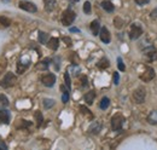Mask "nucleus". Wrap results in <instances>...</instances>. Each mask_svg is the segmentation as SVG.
<instances>
[{
  "label": "nucleus",
  "instance_id": "obj_1",
  "mask_svg": "<svg viewBox=\"0 0 157 150\" xmlns=\"http://www.w3.org/2000/svg\"><path fill=\"white\" fill-rule=\"evenodd\" d=\"M16 81H17L16 75L13 74V73H10V72H9V73L5 74L4 79H2V81L0 82V86L4 87V89H7V87L13 86V85L16 84Z\"/></svg>",
  "mask_w": 157,
  "mask_h": 150
},
{
  "label": "nucleus",
  "instance_id": "obj_2",
  "mask_svg": "<svg viewBox=\"0 0 157 150\" xmlns=\"http://www.w3.org/2000/svg\"><path fill=\"white\" fill-rule=\"evenodd\" d=\"M76 18V14L74 12V11H71V10H65L64 12H63V15H62V23L64 24V26H67V27H69L74 21Z\"/></svg>",
  "mask_w": 157,
  "mask_h": 150
},
{
  "label": "nucleus",
  "instance_id": "obj_3",
  "mask_svg": "<svg viewBox=\"0 0 157 150\" xmlns=\"http://www.w3.org/2000/svg\"><path fill=\"white\" fill-rule=\"evenodd\" d=\"M123 121H124V117L121 114L114 115L113 119H111V128H113V131H120L122 128Z\"/></svg>",
  "mask_w": 157,
  "mask_h": 150
},
{
  "label": "nucleus",
  "instance_id": "obj_4",
  "mask_svg": "<svg viewBox=\"0 0 157 150\" xmlns=\"http://www.w3.org/2000/svg\"><path fill=\"white\" fill-rule=\"evenodd\" d=\"M145 96H146V92H145V89L144 87H138V89H136L133 91V94H132L133 101L136 103H138V104H140V103H143L145 101Z\"/></svg>",
  "mask_w": 157,
  "mask_h": 150
},
{
  "label": "nucleus",
  "instance_id": "obj_5",
  "mask_svg": "<svg viewBox=\"0 0 157 150\" xmlns=\"http://www.w3.org/2000/svg\"><path fill=\"white\" fill-rule=\"evenodd\" d=\"M41 82L47 86V87H52L56 82V75L55 74H45L41 76Z\"/></svg>",
  "mask_w": 157,
  "mask_h": 150
},
{
  "label": "nucleus",
  "instance_id": "obj_6",
  "mask_svg": "<svg viewBox=\"0 0 157 150\" xmlns=\"http://www.w3.org/2000/svg\"><path fill=\"white\" fill-rule=\"evenodd\" d=\"M140 80H143L144 82H149V81H151L154 77H155V70L152 69V68H146L145 69V72L143 73V74H140Z\"/></svg>",
  "mask_w": 157,
  "mask_h": 150
},
{
  "label": "nucleus",
  "instance_id": "obj_7",
  "mask_svg": "<svg viewBox=\"0 0 157 150\" xmlns=\"http://www.w3.org/2000/svg\"><path fill=\"white\" fill-rule=\"evenodd\" d=\"M143 34V29H141V27L139 26V24H133L132 27H131V32H129V38L132 39V40H136L138 38L140 37Z\"/></svg>",
  "mask_w": 157,
  "mask_h": 150
},
{
  "label": "nucleus",
  "instance_id": "obj_8",
  "mask_svg": "<svg viewBox=\"0 0 157 150\" xmlns=\"http://www.w3.org/2000/svg\"><path fill=\"white\" fill-rule=\"evenodd\" d=\"M20 9L24 10V11H28V12H36V10H38L36 5L33 2H29V1H21Z\"/></svg>",
  "mask_w": 157,
  "mask_h": 150
},
{
  "label": "nucleus",
  "instance_id": "obj_9",
  "mask_svg": "<svg viewBox=\"0 0 157 150\" xmlns=\"http://www.w3.org/2000/svg\"><path fill=\"white\" fill-rule=\"evenodd\" d=\"M10 119H11L10 112L7 110H5V109H0V124L9 125L10 124Z\"/></svg>",
  "mask_w": 157,
  "mask_h": 150
},
{
  "label": "nucleus",
  "instance_id": "obj_10",
  "mask_svg": "<svg viewBox=\"0 0 157 150\" xmlns=\"http://www.w3.org/2000/svg\"><path fill=\"white\" fill-rule=\"evenodd\" d=\"M99 35H100V40L104 42V44H109L110 42V33H109V30L105 28V27H103L101 29H100V32H99Z\"/></svg>",
  "mask_w": 157,
  "mask_h": 150
},
{
  "label": "nucleus",
  "instance_id": "obj_11",
  "mask_svg": "<svg viewBox=\"0 0 157 150\" xmlns=\"http://www.w3.org/2000/svg\"><path fill=\"white\" fill-rule=\"evenodd\" d=\"M47 46H48V49L56 51L59 46V40L57 39V38H51V39H48V41H47Z\"/></svg>",
  "mask_w": 157,
  "mask_h": 150
},
{
  "label": "nucleus",
  "instance_id": "obj_12",
  "mask_svg": "<svg viewBox=\"0 0 157 150\" xmlns=\"http://www.w3.org/2000/svg\"><path fill=\"white\" fill-rule=\"evenodd\" d=\"M94 98H96V92H94L93 90H92V91H90V92H87V93L85 94V102H86L88 105L93 104Z\"/></svg>",
  "mask_w": 157,
  "mask_h": 150
},
{
  "label": "nucleus",
  "instance_id": "obj_13",
  "mask_svg": "<svg viewBox=\"0 0 157 150\" xmlns=\"http://www.w3.org/2000/svg\"><path fill=\"white\" fill-rule=\"evenodd\" d=\"M101 7H103L106 12H113V11L115 10V7H114L113 2H111V1H109V0H104V1H101Z\"/></svg>",
  "mask_w": 157,
  "mask_h": 150
},
{
  "label": "nucleus",
  "instance_id": "obj_14",
  "mask_svg": "<svg viewBox=\"0 0 157 150\" xmlns=\"http://www.w3.org/2000/svg\"><path fill=\"white\" fill-rule=\"evenodd\" d=\"M91 32L93 35H98L99 32H100V24H99L98 21H93L91 23Z\"/></svg>",
  "mask_w": 157,
  "mask_h": 150
},
{
  "label": "nucleus",
  "instance_id": "obj_15",
  "mask_svg": "<svg viewBox=\"0 0 157 150\" xmlns=\"http://www.w3.org/2000/svg\"><path fill=\"white\" fill-rule=\"evenodd\" d=\"M100 127H101V125H100V122H97V121H94L91 126H90V128H88V131L90 133H93V134H97L99 131H100Z\"/></svg>",
  "mask_w": 157,
  "mask_h": 150
},
{
  "label": "nucleus",
  "instance_id": "obj_16",
  "mask_svg": "<svg viewBox=\"0 0 157 150\" xmlns=\"http://www.w3.org/2000/svg\"><path fill=\"white\" fill-rule=\"evenodd\" d=\"M60 90H62V92H63V96H62V102L63 103H67L68 101H69V89L67 87H64L63 85L60 86Z\"/></svg>",
  "mask_w": 157,
  "mask_h": 150
},
{
  "label": "nucleus",
  "instance_id": "obj_17",
  "mask_svg": "<svg viewBox=\"0 0 157 150\" xmlns=\"http://www.w3.org/2000/svg\"><path fill=\"white\" fill-rule=\"evenodd\" d=\"M145 55L149 57L150 59H155L157 57V52L154 47H149V49L145 50Z\"/></svg>",
  "mask_w": 157,
  "mask_h": 150
},
{
  "label": "nucleus",
  "instance_id": "obj_18",
  "mask_svg": "<svg viewBox=\"0 0 157 150\" xmlns=\"http://www.w3.org/2000/svg\"><path fill=\"white\" fill-rule=\"evenodd\" d=\"M147 120H149L150 124L157 125V110H154V112H150L149 116H147Z\"/></svg>",
  "mask_w": 157,
  "mask_h": 150
},
{
  "label": "nucleus",
  "instance_id": "obj_19",
  "mask_svg": "<svg viewBox=\"0 0 157 150\" xmlns=\"http://www.w3.org/2000/svg\"><path fill=\"white\" fill-rule=\"evenodd\" d=\"M109 104H110V99H109L108 97H104V98H101V101H100L99 108L103 109V110H105V109L109 107Z\"/></svg>",
  "mask_w": 157,
  "mask_h": 150
},
{
  "label": "nucleus",
  "instance_id": "obj_20",
  "mask_svg": "<svg viewBox=\"0 0 157 150\" xmlns=\"http://www.w3.org/2000/svg\"><path fill=\"white\" fill-rule=\"evenodd\" d=\"M9 105V99L6 96L0 94V109H5Z\"/></svg>",
  "mask_w": 157,
  "mask_h": 150
},
{
  "label": "nucleus",
  "instance_id": "obj_21",
  "mask_svg": "<svg viewBox=\"0 0 157 150\" xmlns=\"http://www.w3.org/2000/svg\"><path fill=\"white\" fill-rule=\"evenodd\" d=\"M48 41V34L44 33V32H39V42L40 44H47Z\"/></svg>",
  "mask_w": 157,
  "mask_h": 150
},
{
  "label": "nucleus",
  "instance_id": "obj_22",
  "mask_svg": "<svg viewBox=\"0 0 157 150\" xmlns=\"http://www.w3.org/2000/svg\"><path fill=\"white\" fill-rule=\"evenodd\" d=\"M55 5H56V2L53 0H45V9L47 11H52L55 9Z\"/></svg>",
  "mask_w": 157,
  "mask_h": 150
},
{
  "label": "nucleus",
  "instance_id": "obj_23",
  "mask_svg": "<svg viewBox=\"0 0 157 150\" xmlns=\"http://www.w3.org/2000/svg\"><path fill=\"white\" fill-rule=\"evenodd\" d=\"M34 117H35V120H36V125H38V126H41V124H42V121H44V116H42L41 112L36 110L35 114H34Z\"/></svg>",
  "mask_w": 157,
  "mask_h": 150
},
{
  "label": "nucleus",
  "instance_id": "obj_24",
  "mask_svg": "<svg viewBox=\"0 0 157 150\" xmlns=\"http://www.w3.org/2000/svg\"><path fill=\"white\" fill-rule=\"evenodd\" d=\"M97 65H98V68H100V69H105V68L109 67V61H108L106 58H101L98 62Z\"/></svg>",
  "mask_w": 157,
  "mask_h": 150
},
{
  "label": "nucleus",
  "instance_id": "obj_25",
  "mask_svg": "<svg viewBox=\"0 0 157 150\" xmlns=\"http://www.w3.org/2000/svg\"><path fill=\"white\" fill-rule=\"evenodd\" d=\"M53 105H55V101H53V99H50V98L44 99V107H45L46 109H50V108H52Z\"/></svg>",
  "mask_w": 157,
  "mask_h": 150
},
{
  "label": "nucleus",
  "instance_id": "obj_26",
  "mask_svg": "<svg viewBox=\"0 0 157 150\" xmlns=\"http://www.w3.org/2000/svg\"><path fill=\"white\" fill-rule=\"evenodd\" d=\"M0 24H1V26H4V27H9V26L11 24V19L7 18V17L1 16V17H0Z\"/></svg>",
  "mask_w": 157,
  "mask_h": 150
},
{
  "label": "nucleus",
  "instance_id": "obj_27",
  "mask_svg": "<svg viewBox=\"0 0 157 150\" xmlns=\"http://www.w3.org/2000/svg\"><path fill=\"white\" fill-rule=\"evenodd\" d=\"M91 10H92V7H91V2L90 1H86L85 4H83V12L85 14H91Z\"/></svg>",
  "mask_w": 157,
  "mask_h": 150
},
{
  "label": "nucleus",
  "instance_id": "obj_28",
  "mask_svg": "<svg viewBox=\"0 0 157 150\" xmlns=\"http://www.w3.org/2000/svg\"><path fill=\"white\" fill-rule=\"evenodd\" d=\"M27 68H28V64H24V65H23V63H22V62H20V63L17 64V73L22 74V73H23V72H24Z\"/></svg>",
  "mask_w": 157,
  "mask_h": 150
},
{
  "label": "nucleus",
  "instance_id": "obj_29",
  "mask_svg": "<svg viewBox=\"0 0 157 150\" xmlns=\"http://www.w3.org/2000/svg\"><path fill=\"white\" fill-rule=\"evenodd\" d=\"M114 24H115V27L120 29V28H122V26H123V21L120 18V17H116V18L114 19Z\"/></svg>",
  "mask_w": 157,
  "mask_h": 150
},
{
  "label": "nucleus",
  "instance_id": "obj_30",
  "mask_svg": "<svg viewBox=\"0 0 157 150\" xmlns=\"http://www.w3.org/2000/svg\"><path fill=\"white\" fill-rule=\"evenodd\" d=\"M64 81H65L67 87L70 90V87H71V82H70V76H69V73H65V74H64Z\"/></svg>",
  "mask_w": 157,
  "mask_h": 150
},
{
  "label": "nucleus",
  "instance_id": "obj_31",
  "mask_svg": "<svg viewBox=\"0 0 157 150\" xmlns=\"http://www.w3.org/2000/svg\"><path fill=\"white\" fill-rule=\"evenodd\" d=\"M117 67L121 72H124V69H126V67H124L123 61H122V58H121V57H118L117 58Z\"/></svg>",
  "mask_w": 157,
  "mask_h": 150
},
{
  "label": "nucleus",
  "instance_id": "obj_32",
  "mask_svg": "<svg viewBox=\"0 0 157 150\" xmlns=\"http://www.w3.org/2000/svg\"><path fill=\"white\" fill-rule=\"evenodd\" d=\"M47 67H48V64L45 61V62H40L39 64L36 65V69H47Z\"/></svg>",
  "mask_w": 157,
  "mask_h": 150
},
{
  "label": "nucleus",
  "instance_id": "obj_33",
  "mask_svg": "<svg viewBox=\"0 0 157 150\" xmlns=\"http://www.w3.org/2000/svg\"><path fill=\"white\" fill-rule=\"evenodd\" d=\"M80 110H81V112H82V114H86V115H91V114H90V110H88L86 107H83V105H81V107H80ZM91 116H92V115H91Z\"/></svg>",
  "mask_w": 157,
  "mask_h": 150
},
{
  "label": "nucleus",
  "instance_id": "obj_34",
  "mask_svg": "<svg viewBox=\"0 0 157 150\" xmlns=\"http://www.w3.org/2000/svg\"><path fill=\"white\" fill-rule=\"evenodd\" d=\"M114 84H115V85H118V84H120V76H118V73H114Z\"/></svg>",
  "mask_w": 157,
  "mask_h": 150
},
{
  "label": "nucleus",
  "instance_id": "obj_35",
  "mask_svg": "<svg viewBox=\"0 0 157 150\" xmlns=\"http://www.w3.org/2000/svg\"><path fill=\"white\" fill-rule=\"evenodd\" d=\"M136 2L138 5H146V4L150 2V0H136Z\"/></svg>",
  "mask_w": 157,
  "mask_h": 150
},
{
  "label": "nucleus",
  "instance_id": "obj_36",
  "mask_svg": "<svg viewBox=\"0 0 157 150\" xmlns=\"http://www.w3.org/2000/svg\"><path fill=\"white\" fill-rule=\"evenodd\" d=\"M63 41H64V42H65L68 46H70V45H71V39H70V38L64 37V38H63Z\"/></svg>",
  "mask_w": 157,
  "mask_h": 150
},
{
  "label": "nucleus",
  "instance_id": "obj_37",
  "mask_svg": "<svg viewBox=\"0 0 157 150\" xmlns=\"http://www.w3.org/2000/svg\"><path fill=\"white\" fill-rule=\"evenodd\" d=\"M5 67H6V63H1V64H0V75L4 73V69H5Z\"/></svg>",
  "mask_w": 157,
  "mask_h": 150
},
{
  "label": "nucleus",
  "instance_id": "obj_38",
  "mask_svg": "<svg viewBox=\"0 0 157 150\" xmlns=\"http://www.w3.org/2000/svg\"><path fill=\"white\" fill-rule=\"evenodd\" d=\"M82 86H87V77L82 76Z\"/></svg>",
  "mask_w": 157,
  "mask_h": 150
},
{
  "label": "nucleus",
  "instance_id": "obj_39",
  "mask_svg": "<svg viewBox=\"0 0 157 150\" xmlns=\"http://www.w3.org/2000/svg\"><path fill=\"white\" fill-rule=\"evenodd\" d=\"M151 17H157V7L151 11Z\"/></svg>",
  "mask_w": 157,
  "mask_h": 150
},
{
  "label": "nucleus",
  "instance_id": "obj_40",
  "mask_svg": "<svg viewBox=\"0 0 157 150\" xmlns=\"http://www.w3.org/2000/svg\"><path fill=\"white\" fill-rule=\"evenodd\" d=\"M70 32H76V33H78V28H70Z\"/></svg>",
  "mask_w": 157,
  "mask_h": 150
},
{
  "label": "nucleus",
  "instance_id": "obj_41",
  "mask_svg": "<svg viewBox=\"0 0 157 150\" xmlns=\"http://www.w3.org/2000/svg\"><path fill=\"white\" fill-rule=\"evenodd\" d=\"M75 1H78V0H75Z\"/></svg>",
  "mask_w": 157,
  "mask_h": 150
}]
</instances>
